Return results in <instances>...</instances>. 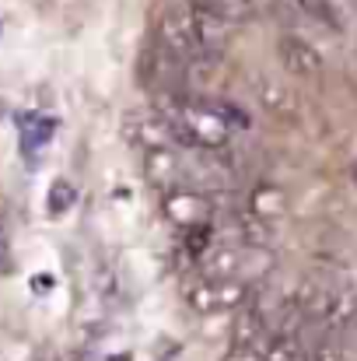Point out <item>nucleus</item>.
Wrapping results in <instances>:
<instances>
[{
    "label": "nucleus",
    "mask_w": 357,
    "mask_h": 361,
    "mask_svg": "<svg viewBox=\"0 0 357 361\" xmlns=\"http://www.w3.org/2000/svg\"><path fill=\"white\" fill-rule=\"evenodd\" d=\"M221 361H263V348H256V344H232Z\"/></svg>",
    "instance_id": "4468645a"
},
{
    "label": "nucleus",
    "mask_w": 357,
    "mask_h": 361,
    "mask_svg": "<svg viewBox=\"0 0 357 361\" xmlns=\"http://www.w3.org/2000/svg\"><path fill=\"white\" fill-rule=\"evenodd\" d=\"M189 11H193V25H196V35H200V49L218 53V49L228 42V28H232V21H228L221 11H214L207 0H193Z\"/></svg>",
    "instance_id": "423d86ee"
},
{
    "label": "nucleus",
    "mask_w": 357,
    "mask_h": 361,
    "mask_svg": "<svg viewBox=\"0 0 357 361\" xmlns=\"http://www.w3.org/2000/svg\"><path fill=\"white\" fill-rule=\"evenodd\" d=\"M252 95H256V102H259L270 116H280V120H294L298 109H301L294 88H291L287 81L273 78V74H259V78L252 81Z\"/></svg>",
    "instance_id": "20e7f679"
},
{
    "label": "nucleus",
    "mask_w": 357,
    "mask_h": 361,
    "mask_svg": "<svg viewBox=\"0 0 357 361\" xmlns=\"http://www.w3.org/2000/svg\"><path fill=\"white\" fill-rule=\"evenodd\" d=\"M235 225H238V235H242V242H245L249 249H263L266 242L273 239L270 221H263V218H259V214H252L249 207H245V211L235 218Z\"/></svg>",
    "instance_id": "9d476101"
},
{
    "label": "nucleus",
    "mask_w": 357,
    "mask_h": 361,
    "mask_svg": "<svg viewBox=\"0 0 357 361\" xmlns=\"http://www.w3.org/2000/svg\"><path fill=\"white\" fill-rule=\"evenodd\" d=\"M214 11H221L232 25H238V21H249L252 14H256V7L249 4V0H207Z\"/></svg>",
    "instance_id": "f8f14e48"
},
{
    "label": "nucleus",
    "mask_w": 357,
    "mask_h": 361,
    "mask_svg": "<svg viewBox=\"0 0 357 361\" xmlns=\"http://www.w3.org/2000/svg\"><path fill=\"white\" fill-rule=\"evenodd\" d=\"M308 361H312V358H308Z\"/></svg>",
    "instance_id": "dca6fc26"
},
{
    "label": "nucleus",
    "mask_w": 357,
    "mask_h": 361,
    "mask_svg": "<svg viewBox=\"0 0 357 361\" xmlns=\"http://www.w3.org/2000/svg\"><path fill=\"white\" fill-rule=\"evenodd\" d=\"M158 46H165V49L175 53L179 60H189V56L203 53L189 4H175V7H168V11L161 14V21H158Z\"/></svg>",
    "instance_id": "f257e3e1"
},
{
    "label": "nucleus",
    "mask_w": 357,
    "mask_h": 361,
    "mask_svg": "<svg viewBox=\"0 0 357 361\" xmlns=\"http://www.w3.org/2000/svg\"><path fill=\"white\" fill-rule=\"evenodd\" d=\"M144 172H147V179L154 186L172 190L175 179H179V158H175V151H168L165 144L161 147H147L144 151Z\"/></svg>",
    "instance_id": "6e6552de"
},
{
    "label": "nucleus",
    "mask_w": 357,
    "mask_h": 361,
    "mask_svg": "<svg viewBox=\"0 0 357 361\" xmlns=\"http://www.w3.org/2000/svg\"><path fill=\"white\" fill-rule=\"evenodd\" d=\"M70 204H74V186H70L67 179H56L53 190H49V211H53V214H63Z\"/></svg>",
    "instance_id": "ddd939ff"
},
{
    "label": "nucleus",
    "mask_w": 357,
    "mask_h": 361,
    "mask_svg": "<svg viewBox=\"0 0 357 361\" xmlns=\"http://www.w3.org/2000/svg\"><path fill=\"white\" fill-rule=\"evenodd\" d=\"M182 302L193 309V312H200V316H207V312H218V281H211L207 274H189V277H182Z\"/></svg>",
    "instance_id": "0eeeda50"
},
{
    "label": "nucleus",
    "mask_w": 357,
    "mask_h": 361,
    "mask_svg": "<svg viewBox=\"0 0 357 361\" xmlns=\"http://www.w3.org/2000/svg\"><path fill=\"white\" fill-rule=\"evenodd\" d=\"M344 358H347V355H344L337 344H322V348L312 355V361H344Z\"/></svg>",
    "instance_id": "2eb2a0df"
},
{
    "label": "nucleus",
    "mask_w": 357,
    "mask_h": 361,
    "mask_svg": "<svg viewBox=\"0 0 357 361\" xmlns=\"http://www.w3.org/2000/svg\"><path fill=\"white\" fill-rule=\"evenodd\" d=\"M161 211H165V218H168L175 228L189 232V228L211 225V218H214V200H211L207 193H200V190L172 186V190L161 197Z\"/></svg>",
    "instance_id": "f03ea898"
},
{
    "label": "nucleus",
    "mask_w": 357,
    "mask_h": 361,
    "mask_svg": "<svg viewBox=\"0 0 357 361\" xmlns=\"http://www.w3.org/2000/svg\"><path fill=\"white\" fill-rule=\"evenodd\" d=\"M277 56H280L284 71L294 74V78H319L322 74V53L301 35H280Z\"/></svg>",
    "instance_id": "7ed1b4c3"
},
{
    "label": "nucleus",
    "mask_w": 357,
    "mask_h": 361,
    "mask_svg": "<svg viewBox=\"0 0 357 361\" xmlns=\"http://www.w3.org/2000/svg\"><path fill=\"white\" fill-rule=\"evenodd\" d=\"M221 71H225V56L221 53H196L186 60L182 67V85L193 92V99H203L218 81H221Z\"/></svg>",
    "instance_id": "39448f33"
},
{
    "label": "nucleus",
    "mask_w": 357,
    "mask_h": 361,
    "mask_svg": "<svg viewBox=\"0 0 357 361\" xmlns=\"http://www.w3.org/2000/svg\"><path fill=\"white\" fill-rule=\"evenodd\" d=\"M263 361H308L298 334H277L266 348H263Z\"/></svg>",
    "instance_id": "9b49d317"
},
{
    "label": "nucleus",
    "mask_w": 357,
    "mask_h": 361,
    "mask_svg": "<svg viewBox=\"0 0 357 361\" xmlns=\"http://www.w3.org/2000/svg\"><path fill=\"white\" fill-rule=\"evenodd\" d=\"M249 211L259 214L263 221H277L284 211H287V200L277 186H256L252 197H249Z\"/></svg>",
    "instance_id": "1a4fd4ad"
}]
</instances>
